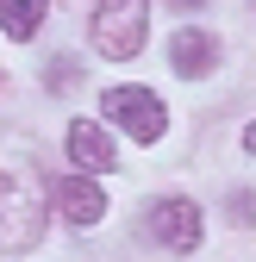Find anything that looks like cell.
Listing matches in <instances>:
<instances>
[{
	"mask_svg": "<svg viewBox=\"0 0 256 262\" xmlns=\"http://www.w3.org/2000/svg\"><path fill=\"white\" fill-rule=\"evenodd\" d=\"M169 7H175V13H187V7H206V0H169Z\"/></svg>",
	"mask_w": 256,
	"mask_h": 262,
	"instance_id": "9",
	"label": "cell"
},
{
	"mask_svg": "<svg viewBox=\"0 0 256 262\" xmlns=\"http://www.w3.org/2000/svg\"><path fill=\"white\" fill-rule=\"evenodd\" d=\"M44 237V187L25 169H0V250L25 256Z\"/></svg>",
	"mask_w": 256,
	"mask_h": 262,
	"instance_id": "1",
	"label": "cell"
},
{
	"mask_svg": "<svg viewBox=\"0 0 256 262\" xmlns=\"http://www.w3.org/2000/svg\"><path fill=\"white\" fill-rule=\"evenodd\" d=\"M56 206H62V219H69V225H81V231H88V225L106 219V193H100V181H94V175L75 169L69 181L56 187Z\"/></svg>",
	"mask_w": 256,
	"mask_h": 262,
	"instance_id": "5",
	"label": "cell"
},
{
	"mask_svg": "<svg viewBox=\"0 0 256 262\" xmlns=\"http://www.w3.org/2000/svg\"><path fill=\"white\" fill-rule=\"evenodd\" d=\"M44 13H50V0H0V31L7 38H31L44 25Z\"/></svg>",
	"mask_w": 256,
	"mask_h": 262,
	"instance_id": "8",
	"label": "cell"
},
{
	"mask_svg": "<svg viewBox=\"0 0 256 262\" xmlns=\"http://www.w3.org/2000/svg\"><path fill=\"white\" fill-rule=\"evenodd\" d=\"M144 225H150V237L163 244V250H181L187 256V250L200 244V206L194 200H156Z\"/></svg>",
	"mask_w": 256,
	"mask_h": 262,
	"instance_id": "4",
	"label": "cell"
},
{
	"mask_svg": "<svg viewBox=\"0 0 256 262\" xmlns=\"http://www.w3.org/2000/svg\"><path fill=\"white\" fill-rule=\"evenodd\" d=\"M169 56H175V69H181V75H212L219 44L206 38L200 25H181V31H175V44H169Z\"/></svg>",
	"mask_w": 256,
	"mask_h": 262,
	"instance_id": "7",
	"label": "cell"
},
{
	"mask_svg": "<svg viewBox=\"0 0 256 262\" xmlns=\"http://www.w3.org/2000/svg\"><path fill=\"white\" fill-rule=\"evenodd\" d=\"M88 38L100 56L125 62V56H138L144 38H150V0H94V25H88Z\"/></svg>",
	"mask_w": 256,
	"mask_h": 262,
	"instance_id": "2",
	"label": "cell"
},
{
	"mask_svg": "<svg viewBox=\"0 0 256 262\" xmlns=\"http://www.w3.org/2000/svg\"><path fill=\"white\" fill-rule=\"evenodd\" d=\"M62 150H69V162L81 175H106L113 169V138H106V125H69V138H62Z\"/></svg>",
	"mask_w": 256,
	"mask_h": 262,
	"instance_id": "6",
	"label": "cell"
},
{
	"mask_svg": "<svg viewBox=\"0 0 256 262\" xmlns=\"http://www.w3.org/2000/svg\"><path fill=\"white\" fill-rule=\"evenodd\" d=\"M244 150H250V156H256V125H250V131H244Z\"/></svg>",
	"mask_w": 256,
	"mask_h": 262,
	"instance_id": "10",
	"label": "cell"
},
{
	"mask_svg": "<svg viewBox=\"0 0 256 262\" xmlns=\"http://www.w3.org/2000/svg\"><path fill=\"white\" fill-rule=\"evenodd\" d=\"M100 113H106V119L125 131V138H138V144H156V138H163V125H169L163 100H156L150 88H106Z\"/></svg>",
	"mask_w": 256,
	"mask_h": 262,
	"instance_id": "3",
	"label": "cell"
}]
</instances>
